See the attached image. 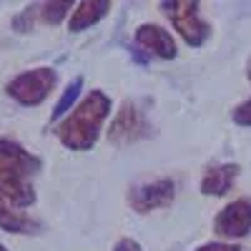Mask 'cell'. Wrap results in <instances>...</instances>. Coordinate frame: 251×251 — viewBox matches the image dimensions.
Wrapping results in <instances>:
<instances>
[{
    "label": "cell",
    "instance_id": "d6986e66",
    "mask_svg": "<svg viewBox=\"0 0 251 251\" xmlns=\"http://www.w3.org/2000/svg\"><path fill=\"white\" fill-rule=\"evenodd\" d=\"M249 71H246V75H249V80H251V58H249V66H246Z\"/></svg>",
    "mask_w": 251,
    "mask_h": 251
},
{
    "label": "cell",
    "instance_id": "30bf717a",
    "mask_svg": "<svg viewBox=\"0 0 251 251\" xmlns=\"http://www.w3.org/2000/svg\"><path fill=\"white\" fill-rule=\"evenodd\" d=\"M108 10H111V3H108V0H83V3H78V8H75L73 15H71L68 30H73V33L86 30V28L96 25Z\"/></svg>",
    "mask_w": 251,
    "mask_h": 251
},
{
    "label": "cell",
    "instance_id": "7c38bea8",
    "mask_svg": "<svg viewBox=\"0 0 251 251\" xmlns=\"http://www.w3.org/2000/svg\"><path fill=\"white\" fill-rule=\"evenodd\" d=\"M0 161H10V163H18V166H23V169H28L30 174H35L40 169V161L25 151L20 143L15 141H8V138H0Z\"/></svg>",
    "mask_w": 251,
    "mask_h": 251
},
{
    "label": "cell",
    "instance_id": "52a82bcc",
    "mask_svg": "<svg viewBox=\"0 0 251 251\" xmlns=\"http://www.w3.org/2000/svg\"><path fill=\"white\" fill-rule=\"evenodd\" d=\"M216 234L228 239H241L251 231V199H236L221 208L214 221Z\"/></svg>",
    "mask_w": 251,
    "mask_h": 251
},
{
    "label": "cell",
    "instance_id": "e0dca14e",
    "mask_svg": "<svg viewBox=\"0 0 251 251\" xmlns=\"http://www.w3.org/2000/svg\"><path fill=\"white\" fill-rule=\"evenodd\" d=\"M196 251H241L239 246H234V244H221V241H211V244H203V246H199Z\"/></svg>",
    "mask_w": 251,
    "mask_h": 251
},
{
    "label": "cell",
    "instance_id": "7a4b0ae2",
    "mask_svg": "<svg viewBox=\"0 0 251 251\" xmlns=\"http://www.w3.org/2000/svg\"><path fill=\"white\" fill-rule=\"evenodd\" d=\"M55 83H58V73L53 68H33L13 78L8 83V93L20 106H40L48 98V93L55 88Z\"/></svg>",
    "mask_w": 251,
    "mask_h": 251
},
{
    "label": "cell",
    "instance_id": "2e32d148",
    "mask_svg": "<svg viewBox=\"0 0 251 251\" xmlns=\"http://www.w3.org/2000/svg\"><path fill=\"white\" fill-rule=\"evenodd\" d=\"M30 10H33V8H25L23 13H20V15L15 18V23H13V25H15V28H18L20 33L30 30V25H33V13H30Z\"/></svg>",
    "mask_w": 251,
    "mask_h": 251
},
{
    "label": "cell",
    "instance_id": "8fae6325",
    "mask_svg": "<svg viewBox=\"0 0 251 251\" xmlns=\"http://www.w3.org/2000/svg\"><path fill=\"white\" fill-rule=\"evenodd\" d=\"M0 228L8 234H38L40 224L25 216L23 211L13 208L5 199H0Z\"/></svg>",
    "mask_w": 251,
    "mask_h": 251
},
{
    "label": "cell",
    "instance_id": "4fadbf2b",
    "mask_svg": "<svg viewBox=\"0 0 251 251\" xmlns=\"http://www.w3.org/2000/svg\"><path fill=\"white\" fill-rule=\"evenodd\" d=\"M80 88H83V78L78 75V78H73L71 80V86L63 91V96H60V100L55 103V111H53V121H58V118H63L68 111H71V106L75 103V98H78V93H80Z\"/></svg>",
    "mask_w": 251,
    "mask_h": 251
},
{
    "label": "cell",
    "instance_id": "5bb4252c",
    "mask_svg": "<svg viewBox=\"0 0 251 251\" xmlns=\"http://www.w3.org/2000/svg\"><path fill=\"white\" fill-rule=\"evenodd\" d=\"M71 10V3H46L43 10H40V18H43V23H60L63 18H66V13Z\"/></svg>",
    "mask_w": 251,
    "mask_h": 251
},
{
    "label": "cell",
    "instance_id": "9c48e42d",
    "mask_svg": "<svg viewBox=\"0 0 251 251\" xmlns=\"http://www.w3.org/2000/svg\"><path fill=\"white\" fill-rule=\"evenodd\" d=\"M239 176V166L236 163H219L206 169L201 178V191L206 196H224L226 191H231V186Z\"/></svg>",
    "mask_w": 251,
    "mask_h": 251
},
{
    "label": "cell",
    "instance_id": "ac0fdd59",
    "mask_svg": "<svg viewBox=\"0 0 251 251\" xmlns=\"http://www.w3.org/2000/svg\"><path fill=\"white\" fill-rule=\"evenodd\" d=\"M113 251H143V249H141V244L133 241V239H121V241L113 246Z\"/></svg>",
    "mask_w": 251,
    "mask_h": 251
},
{
    "label": "cell",
    "instance_id": "277c9868",
    "mask_svg": "<svg viewBox=\"0 0 251 251\" xmlns=\"http://www.w3.org/2000/svg\"><path fill=\"white\" fill-rule=\"evenodd\" d=\"M28 176L30 171L23 169V166L0 161V194H3V199H8L13 206H20V208L30 206L35 201V191L28 183Z\"/></svg>",
    "mask_w": 251,
    "mask_h": 251
},
{
    "label": "cell",
    "instance_id": "ffe728a7",
    "mask_svg": "<svg viewBox=\"0 0 251 251\" xmlns=\"http://www.w3.org/2000/svg\"><path fill=\"white\" fill-rule=\"evenodd\" d=\"M0 251H8V249H5V246H3V244H0Z\"/></svg>",
    "mask_w": 251,
    "mask_h": 251
},
{
    "label": "cell",
    "instance_id": "6da1fadb",
    "mask_svg": "<svg viewBox=\"0 0 251 251\" xmlns=\"http://www.w3.org/2000/svg\"><path fill=\"white\" fill-rule=\"evenodd\" d=\"M111 113V98L100 91H91L78 106L71 111L66 121L58 126V138L63 146L73 151H88L98 138L103 121Z\"/></svg>",
    "mask_w": 251,
    "mask_h": 251
},
{
    "label": "cell",
    "instance_id": "5b68a950",
    "mask_svg": "<svg viewBox=\"0 0 251 251\" xmlns=\"http://www.w3.org/2000/svg\"><path fill=\"white\" fill-rule=\"evenodd\" d=\"M143 136H149V123H146V118L138 111L136 103L126 100L121 106V111H118V116L111 123L108 138L113 143H133V141H138Z\"/></svg>",
    "mask_w": 251,
    "mask_h": 251
},
{
    "label": "cell",
    "instance_id": "8992f818",
    "mask_svg": "<svg viewBox=\"0 0 251 251\" xmlns=\"http://www.w3.org/2000/svg\"><path fill=\"white\" fill-rule=\"evenodd\" d=\"M174 196H176V183L171 178H161V181H153V183L136 186L128 199H131V206L138 214H149V211H156V208L171 206Z\"/></svg>",
    "mask_w": 251,
    "mask_h": 251
},
{
    "label": "cell",
    "instance_id": "3957f363",
    "mask_svg": "<svg viewBox=\"0 0 251 251\" xmlns=\"http://www.w3.org/2000/svg\"><path fill=\"white\" fill-rule=\"evenodd\" d=\"M161 8L171 18L174 28L181 33V38L188 46L199 48L211 35L208 23H203L199 18V3H191V0H166V3H161Z\"/></svg>",
    "mask_w": 251,
    "mask_h": 251
},
{
    "label": "cell",
    "instance_id": "9a60e30c",
    "mask_svg": "<svg viewBox=\"0 0 251 251\" xmlns=\"http://www.w3.org/2000/svg\"><path fill=\"white\" fill-rule=\"evenodd\" d=\"M234 121H236L239 126H251V98L244 100L241 106H236V111H234Z\"/></svg>",
    "mask_w": 251,
    "mask_h": 251
},
{
    "label": "cell",
    "instance_id": "ba28073f",
    "mask_svg": "<svg viewBox=\"0 0 251 251\" xmlns=\"http://www.w3.org/2000/svg\"><path fill=\"white\" fill-rule=\"evenodd\" d=\"M136 43L141 48H146L149 53L169 60V58H176V43L174 38L169 35V30H163L161 25H153V23H143L138 25L136 30Z\"/></svg>",
    "mask_w": 251,
    "mask_h": 251
}]
</instances>
